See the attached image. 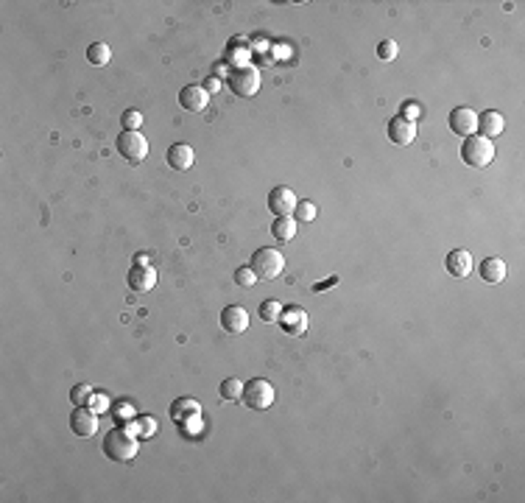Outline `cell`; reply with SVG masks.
<instances>
[{"instance_id":"obj_1","label":"cell","mask_w":525,"mask_h":503,"mask_svg":"<svg viewBox=\"0 0 525 503\" xmlns=\"http://www.w3.org/2000/svg\"><path fill=\"white\" fill-rule=\"evenodd\" d=\"M461 159L469 168H489L495 159V143L480 135H469L461 146Z\"/></svg>"},{"instance_id":"obj_2","label":"cell","mask_w":525,"mask_h":503,"mask_svg":"<svg viewBox=\"0 0 525 503\" xmlns=\"http://www.w3.org/2000/svg\"><path fill=\"white\" fill-rule=\"evenodd\" d=\"M104 453L112 458V461H132L137 456V439L135 434L124 431V428H115L106 434L104 439Z\"/></svg>"},{"instance_id":"obj_3","label":"cell","mask_w":525,"mask_h":503,"mask_svg":"<svg viewBox=\"0 0 525 503\" xmlns=\"http://www.w3.org/2000/svg\"><path fill=\"white\" fill-rule=\"evenodd\" d=\"M252 271L263 280H274L285 271V258H282V252L271 249V246H263L252 255Z\"/></svg>"},{"instance_id":"obj_4","label":"cell","mask_w":525,"mask_h":503,"mask_svg":"<svg viewBox=\"0 0 525 503\" xmlns=\"http://www.w3.org/2000/svg\"><path fill=\"white\" fill-rule=\"evenodd\" d=\"M274 386L268 383V381H263V377H255V381H249V383H244V400L246 403V408H252V411H266V408H271V403H274Z\"/></svg>"},{"instance_id":"obj_5","label":"cell","mask_w":525,"mask_h":503,"mask_svg":"<svg viewBox=\"0 0 525 503\" xmlns=\"http://www.w3.org/2000/svg\"><path fill=\"white\" fill-rule=\"evenodd\" d=\"M229 87H232L235 96L249 98V96H255V93L260 90V73H257L255 67H249V65L232 67V73H229Z\"/></svg>"},{"instance_id":"obj_6","label":"cell","mask_w":525,"mask_h":503,"mask_svg":"<svg viewBox=\"0 0 525 503\" xmlns=\"http://www.w3.org/2000/svg\"><path fill=\"white\" fill-rule=\"evenodd\" d=\"M117 151H120V157H124V159H129L132 165H137V162H143L145 154H148V140H145L140 132H126V129H124V135L117 137Z\"/></svg>"},{"instance_id":"obj_7","label":"cell","mask_w":525,"mask_h":503,"mask_svg":"<svg viewBox=\"0 0 525 503\" xmlns=\"http://www.w3.org/2000/svg\"><path fill=\"white\" fill-rule=\"evenodd\" d=\"M70 431L75 436H93L98 431V414L90 405H75L70 414Z\"/></svg>"},{"instance_id":"obj_8","label":"cell","mask_w":525,"mask_h":503,"mask_svg":"<svg viewBox=\"0 0 525 503\" xmlns=\"http://www.w3.org/2000/svg\"><path fill=\"white\" fill-rule=\"evenodd\" d=\"M296 193L291 190V188H285V185H279V188H274L271 193H268V210L279 219V216H294V210H296Z\"/></svg>"},{"instance_id":"obj_9","label":"cell","mask_w":525,"mask_h":503,"mask_svg":"<svg viewBox=\"0 0 525 503\" xmlns=\"http://www.w3.org/2000/svg\"><path fill=\"white\" fill-rule=\"evenodd\" d=\"M221 327L232 335H240L246 327H249V313L246 308H240V305H226L221 311Z\"/></svg>"},{"instance_id":"obj_10","label":"cell","mask_w":525,"mask_h":503,"mask_svg":"<svg viewBox=\"0 0 525 503\" xmlns=\"http://www.w3.org/2000/svg\"><path fill=\"white\" fill-rule=\"evenodd\" d=\"M450 129L458 135V137H469L475 129H478V115L469 109V107H458L450 112Z\"/></svg>"},{"instance_id":"obj_11","label":"cell","mask_w":525,"mask_h":503,"mask_svg":"<svg viewBox=\"0 0 525 503\" xmlns=\"http://www.w3.org/2000/svg\"><path fill=\"white\" fill-rule=\"evenodd\" d=\"M179 104L187 112H201V109H207V104H210V93L205 87H198V84H187V87L179 93Z\"/></svg>"},{"instance_id":"obj_12","label":"cell","mask_w":525,"mask_h":503,"mask_svg":"<svg viewBox=\"0 0 525 503\" xmlns=\"http://www.w3.org/2000/svg\"><path fill=\"white\" fill-rule=\"evenodd\" d=\"M414 137H417V123H411L406 118H391V123H388V140L394 146H408V143H414Z\"/></svg>"},{"instance_id":"obj_13","label":"cell","mask_w":525,"mask_h":503,"mask_svg":"<svg viewBox=\"0 0 525 503\" xmlns=\"http://www.w3.org/2000/svg\"><path fill=\"white\" fill-rule=\"evenodd\" d=\"M279 322H282V330H285L288 335H302V333H307L310 316L302 308H285L279 313Z\"/></svg>"},{"instance_id":"obj_14","label":"cell","mask_w":525,"mask_h":503,"mask_svg":"<svg viewBox=\"0 0 525 503\" xmlns=\"http://www.w3.org/2000/svg\"><path fill=\"white\" fill-rule=\"evenodd\" d=\"M126 282L135 293H145L156 285V271L151 266H135L129 274H126Z\"/></svg>"},{"instance_id":"obj_15","label":"cell","mask_w":525,"mask_h":503,"mask_svg":"<svg viewBox=\"0 0 525 503\" xmlns=\"http://www.w3.org/2000/svg\"><path fill=\"white\" fill-rule=\"evenodd\" d=\"M503 126H506V120H503V115H500V112H495V109H487L483 115H478V129H480V137H487V140L498 137V135L503 132Z\"/></svg>"},{"instance_id":"obj_16","label":"cell","mask_w":525,"mask_h":503,"mask_svg":"<svg viewBox=\"0 0 525 503\" xmlns=\"http://www.w3.org/2000/svg\"><path fill=\"white\" fill-rule=\"evenodd\" d=\"M444 266H447V271L453 274V277H467L469 271H472V255L467 249H453L450 255H447V260H444Z\"/></svg>"},{"instance_id":"obj_17","label":"cell","mask_w":525,"mask_h":503,"mask_svg":"<svg viewBox=\"0 0 525 503\" xmlns=\"http://www.w3.org/2000/svg\"><path fill=\"white\" fill-rule=\"evenodd\" d=\"M196 162V154H193V148L190 146H185V143H176V146H171L168 148V165L171 168H176V171H187V168Z\"/></svg>"},{"instance_id":"obj_18","label":"cell","mask_w":525,"mask_h":503,"mask_svg":"<svg viewBox=\"0 0 525 503\" xmlns=\"http://www.w3.org/2000/svg\"><path fill=\"white\" fill-rule=\"evenodd\" d=\"M480 277H483V282H492V285L503 282L506 280V263L500 258H487L480 263Z\"/></svg>"},{"instance_id":"obj_19","label":"cell","mask_w":525,"mask_h":503,"mask_svg":"<svg viewBox=\"0 0 525 503\" xmlns=\"http://www.w3.org/2000/svg\"><path fill=\"white\" fill-rule=\"evenodd\" d=\"M271 235H274L277 241H294V235H296V219H294V216H279V219L274 221V227H271Z\"/></svg>"},{"instance_id":"obj_20","label":"cell","mask_w":525,"mask_h":503,"mask_svg":"<svg viewBox=\"0 0 525 503\" xmlns=\"http://www.w3.org/2000/svg\"><path fill=\"white\" fill-rule=\"evenodd\" d=\"M109 56H112V51H109L106 42H93V45L87 48V59H90V65H95V67L106 65Z\"/></svg>"},{"instance_id":"obj_21","label":"cell","mask_w":525,"mask_h":503,"mask_svg":"<svg viewBox=\"0 0 525 503\" xmlns=\"http://www.w3.org/2000/svg\"><path fill=\"white\" fill-rule=\"evenodd\" d=\"M198 403L196 400H176L174 405H171V414H174V419H179V423H182V419L185 416H198Z\"/></svg>"},{"instance_id":"obj_22","label":"cell","mask_w":525,"mask_h":503,"mask_svg":"<svg viewBox=\"0 0 525 503\" xmlns=\"http://www.w3.org/2000/svg\"><path fill=\"white\" fill-rule=\"evenodd\" d=\"M221 397L229 400V403L240 400V397H244V383H240L237 377H226V381L221 383Z\"/></svg>"},{"instance_id":"obj_23","label":"cell","mask_w":525,"mask_h":503,"mask_svg":"<svg viewBox=\"0 0 525 503\" xmlns=\"http://www.w3.org/2000/svg\"><path fill=\"white\" fill-rule=\"evenodd\" d=\"M279 313H282V305L277 300H266L260 305V319L263 322H279Z\"/></svg>"},{"instance_id":"obj_24","label":"cell","mask_w":525,"mask_h":503,"mask_svg":"<svg viewBox=\"0 0 525 503\" xmlns=\"http://www.w3.org/2000/svg\"><path fill=\"white\" fill-rule=\"evenodd\" d=\"M257 280H260V277L252 271V266H240V269L235 271V282H237L240 288H252Z\"/></svg>"},{"instance_id":"obj_25","label":"cell","mask_w":525,"mask_h":503,"mask_svg":"<svg viewBox=\"0 0 525 503\" xmlns=\"http://www.w3.org/2000/svg\"><path fill=\"white\" fill-rule=\"evenodd\" d=\"M70 400H73L75 405H90V400H93V389H90L87 383H78V386H73Z\"/></svg>"},{"instance_id":"obj_26","label":"cell","mask_w":525,"mask_h":503,"mask_svg":"<svg viewBox=\"0 0 525 503\" xmlns=\"http://www.w3.org/2000/svg\"><path fill=\"white\" fill-rule=\"evenodd\" d=\"M124 126H126V132H137L140 126H143V112L126 109V112H124Z\"/></svg>"},{"instance_id":"obj_27","label":"cell","mask_w":525,"mask_h":503,"mask_svg":"<svg viewBox=\"0 0 525 503\" xmlns=\"http://www.w3.org/2000/svg\"><path fill=\"white\" fill-rule=\"evenodd\" d=\"M294 213H296L299 221H313V219H316V204H313V201H299Z\"/></svg>"},{"instance_id":"obj_28","label":"cell","mask_w":525,"mask_h":503,"mask_svg":"<svg viewBox=\"0 0 525 503\" xmlns=\"http://www.w3.org/2000/svg\"><path fill=\"white\" fill-rule=\"evenodd\" d=\"M397 42H391V39H386V42H380L377 45V56L383 59V62H391V59H397Z\"/></svg>"},{"instance_id":"obj_29","label":"cell","mask_w":525,"mask_h":503,"mask_svg":"<svg viewBox=\"0 0 525 503\" xmlns=\"http://www.w3.org/2000/svg\"><path fill=\"white\" fill-rule=\"evenodd\" d=\"M399 118H406V120L414 123V120L419 118V107H417V104H406V107H402V115H399Z\"/></svg>"},{"instance_id":"obj_30","label":"cell","mask_w":525,"mask_h":503,"mask_svg":"<svg viewBox=\"0 0 525 503\" xmlns=\"http://www.w3.org/2000/svg\"><path fill=\"white\" fill-rule=\"evenodd\" d=\"M135 411H132V405L129 403H117L115 405V416H120V419H124V416H132Z\"/></svg>"},{"instance_id":"obj_31","label":"cell","mask_w":525,"mask_h":503,"mask_svg":"<svg viewBox=\"0 0 525 503\" xmlns=\"http://www.w3.org/2000/svg\"><path fill=\"white\" fill-rule=\"evenodd\" d=\"M333 285H338V277H330V280H321V282H316V285H313V291H325V288H333Z\"/></svg>"},{"instance_id":"obj_32","label":"cell","mask_w":525,"mask_h":503,"mask_svg":"<svg viewBox=\"0 0 525 503\" xmlns=\"http://www.w3.org/2000/svg\"><path fill=\"white\" fill-rule=\"evenodd\" d=\"M90 408H93L95 414H101V411H106V403H104V397H93V400H90Z\"/></svg>"},{"instance_id":"obj_33","label":"cell","mask_w":525,"mask_h":503,"mask_svg":"<svg viewBox=\"0 0 525 503\" xmlns=\"http://www.w3.org/2000/svg\"><path fill=\"white\" fill-rule=\"evenodd\" d=\"M205 90H207V93H210V96H213V93H218V90H221V81H218V78H215V76H213V78H210V81H207V84H205Z\"/></svg>"},{"instance_id":"obj_34","label":"cell","mask_w":525,"mask_h":503,"mask_svg":"<svg viewBox=\"0 0 525 503\" xmlns=\"http://www.w3.org/2000/svg\"><path fill=\"white\" fill-rule=\"evenodd\" d=\"M226 67H229V62H221V65H215V67H213V70H215V78H218V76H226Z\"/></svg>"}]
</instances>
